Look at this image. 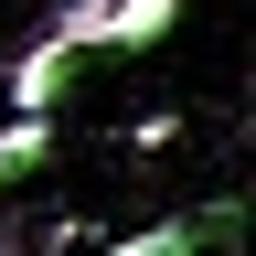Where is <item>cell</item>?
<instances>
[{"instance_id":"obj_1","label":"cell","mask_w":256,"mask_h":256,"mask_svg":"<svg viewBox=\"0 0 256 256\" xmlns=\"http://www.w3.org/2000/svg\"><path fill=\"white\" fill-rule=\"evenodd\" d=\"M107 11H118V0H54V11H43V32L0 64L11 118H54V96L75 86V64H86V54H107Z\"/></svg>"},{"instance_id":"obj_2","label":"cell","mask_w":256,"mask_h":256,"mask_svg":"<svg viewBox=\"0 0 256 256\" xmlns=\"http://www.w3.org/2000/svg\"><path fill=\"white\" fill-rule=\"evenodd\" d=\"M203 246H246V203H203V214H160L139 235H96L86 256H203Z\"/></svg>"},{"instance_id":"obj_3","label":"cell","mask_w":256,"mask_h":256,"mask_svg":"<svg viewBox=\"0 0 256 256\" xmlns=\"http://www.w3.org/2000/svg\"><path fill=\"white\" fill-rule=\"evenodd\" d=\"M171 22H182V0H118V11H107V54H150V43H171Z\"/></svg>"},{"instance_id":"obj_4","label":"cell","mask_w":256,"mask_h":256,"mask_svg":"<svg viewBox=\"0 0 256 256\" xmlns=\"http://www.w3.org/2000/svg\"><path fill=\"white\" fill-rule=\"evenodd\" d=\"M43 160H54V118H11V128H0V192L32 182Z\"/></svg>"},{"instance_id":"obj_5","label":"cell","mask_w":256,"mask_h":256,"mask_svg":"<svg viewBox=\"0 0 256 256\" xmlns=\"http://www.w3.org/2000/svg\"><path fill=\"white\" fill-rule=\"evenodd\" d=\"M171 139H182V118H171V107H150V118H128V150H171Z\"/></svg>"}]
</instances>
